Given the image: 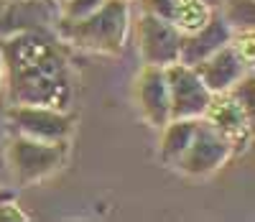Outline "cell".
Listing matches in <instances>:
<instances>
[{
	"instance_id": "1",
	"label": "cell",
	"mask_w": 255,
	"mask_h": 222,
	"mask_svg": "<svg viewBox=\"0 0 255 222\" xmlns=\"http://www.w3.org/2000/svg\"><path fill=\"white\" fill-rule=\"evenodd\" d=\"M0 59L10 105L69 110L77 79L61 43L46 28H26L3 36Z\"/></svg>"
},
{
	"instance_id": "2",
	"label": "cell",
	"mask_w": 255,
	"mask_h": 222,
	"mask_svg": "<svg viewBox=\"0 0 255 222\" xmlns=\"http://www.w3.org/2000/svg\"><path fill=\"white\" fill-rule=\"evenodd\" d=\"M59 41L74 49L120 56L128 31H130V3L128 0H105V3L79 20H54Z\"/></svg>"
},
{
	"instance_id": "3",
	"label": "cell",
	"mask_w": 255,
	"mask_h": 222,
	"mask_svg": "<svg viewBox=\"0 0 255 222\" xmlns=\"http://www.w3.org/2000/svg\"><path fill=\"white\" fill-rule=\"evenodd\" d=\"M69 156V141H36L13 133L5 146V161L20 187H31L64 169Z\"/></svg>"
},
{
	"instance_id": "4",
	"label": "cell",
	"mask_w": 255,
	"mask_h": 222,
	"mask_svg": "<svg viewBox=\"0 0 255 222\" xmlns=\"http://www.w3.org/2000/svg\"><path fill=\"white\" fill-rule=\"evenodd\" d=\"M5 118L13 133L28 136L36 141H72L77 128V115L69 110H56L46 105H10Z\"/></svg>"
},
{
	"instance_id": "5",
	"label": "cell",
	"mask_w": 255,
	"mask_h": 222,
	"mask_svg": "<svg viewBox=\"0 0 255 222\" xmlns=\"http://www.w3.org/2000/svg\"><path fill=\"white\" fill-rule=\"evenodd\" d=\"M230 156H232L230 143L204 118H199L194 136H191L189 146L184 148V153L171 169L186 176H209L217 169H222L230 161Z\"/></svg>"
},
{
	"instance_id": "6",
	"label": "cell",
	"mask_w": 255,
	"mask_h": 222,
	"mask_svg": "<svg viewBox=\"0 0 255 222\" xmlns=\"http://www.w3.org/2000/svg\"><path fill=\"white\" fill-rule=\"evenodd\" d=\"M135 49L143 64L168 66V64L179 61L181 33L168 20L143 10L135 23Z\"/></svg>"
},
{
	"instance_id": "7",
	"label": "cell",
	"mask_w": 255,
	"mask_h": 222,
	"mask_svg": "<svg viewBox=\"0 0 255 222\" xmlns=\"http://www.w3.org/2000/svg\"><path fill=\"white\" fill-rule=\"evenodd\" d=\"M220 136L230 143L232 156L243 153L250 146L253 138V115L238 102V97L232 92H217L212 95L204 115H202Z\"/></svg>"
},
{
	"instance_id": "8",
	"label": "cell",
	"mask_w": 255,
	"mask_h": 222,
	"mask_svg": "<svg viewBox=\"0 0 255 222\" xmlns=\"http://www.w3.org/2000/svg\"><path fill=\"white\" fill-rule=\"evenodd\" d=\"M163 72H166L171 118H202L212 100V92L202 84L197 72L181 61L163 66Z\"/></svg>"
},
{
	"instance_id": "9",
	"label": "cell",
	"mask_w": 255,
	"mask_h": 222,
	"mask_svg": "<svg viewBox=\"0 0 255 222\" xmlns=\"http://www.w3.org/2000/svg\"><path fill=\"white\" fill-rule=\"evenodd\" d=\"M135 105L148 125L163 128L171 120V107H168V87L163 66H148L143 64V72L135 79Z\"/></svg>"
},
{
	"instance_id": "10",
	"label": "cell",
	"mask_w": 255,
	"mask_h": 222,
	"mask_svg": "<svg viewBox=\"0 0 255 222\" xmlns=\"http://www.w3.org/2000/svg\"><path fill=\"white\" fill-rule=\"evenodd\" d=\"M191 69L197 72V77L202 79V84L207 87L212 95L227 92L240 77H245L248 72H253V69H248V66L243 64V59L232 51L230 43H225V46L217 49L215 54L204 56L202 61L191 64Z\"/></svg>"
},
{
	"instance_id": "11",
	"label": "cell",
	"mask_w": 255,
	"mask_h": 222,
	"mask_svg": "<svg viewBox=\"0 0 255 222\" xmlns=\"http://www.w3.org/2000/svg\"><path fill=\"white\" fill-rule=\"evenodd\" d=\"M232 31L230 26L225 23V18L220 15V10L215 8L209 15V20L197 28V31H191V33H181V49H179V61L181 64H197L202 61L204 56L209 54H215L217 49H222L225 43L230 41Z\"/></svg>"
},
{
	"instance_id": "12",
	"label": "cell",
	"mask_w": 255,
	"mask_h": 222,
	"mask_svg": "<svg viewBox=\"0 0 255 222\" xmlns=\"http://www.w3.org/2000/svg\"><path fill=\"white\" fill-rule=\"evenodd\" d=\"M140 8L168 20L174 28H179V33H191L202 28L215 10L204 0H140Z\"/></svg>"
},
{
	"instance_id": "13",
	"label": "cell",
	"mask_w": 255,
	"mask_h": 222,
	"mask_svg": "<svg viewBox=\"0 0 255 222\" xmlns=\"http://www.w3.org/2000/svg\"><path fill=\"white\" fill-rule=\"evenodd\" d=\"M46 5V0H0V38L26 28H46L51 20Z\"/></svg>"
},
{
	"instance_id": "14",
	"label": "cell",
	"mask_w": 255,
	"mask_h": 222,
	"mask_svg": "<svg viewBox=\"0 0 255 222\" xmlns=\"http://www.w3.org/2000/svg\"><path fill=\"white\" fill-rule=\"evenodd\" d=\"M217 10L230 26V31L255 28V0H222Z\"/></svg>"
},
{
	"instance_id": "15",
	"label": "cell",
	"mask_w": 255,
	"mask_h": 222,
	"mask_svg": "<svg viewBox=\"0 0 255 222\" xmlns=\"http://www.w3.org/2000/svg\"><path fill=\"white\" fill-rule=\"evenodd\" d=\"M227 43L232 46V51L243 59V64L248 66V69H253V64H255V28H250V31H232Z\"/></svg>"
},
{
	"instance_id": "16",
	"label": "cell",
	"mask_w": 255,
	"mask_h": 222,
	"mask_svg": "<svg viewBox=\"0 0 255 222\" xmlns=\"http://www.w3.org/2000/svg\"><path fill=\"white\" fill-rule=\"evenodd\" d=\"M105 0H61L59 3V20H79L84 15L95 13Z\"/></svg>"
},
{
	"instance_id": "17",
	"label": "cell",
	"mask_w": 255,
	"mask_h": 222,
	"mask_svg": "<svg viewBox=\"0 0 255 222\" xmlns=\"http://www.w3.org/2000/svg\"><path fill=\"white\" fill-rule=\"evenodd\" d=\"M31 217L18 207V197L0 202V222H28Z\"/></svg>"
},
{
	"instance_id": "18",
	"label": "cell",
	"mask_w": 255,
	"mask_h": 222,
	"mask_svg": "<svg viewBox=\"0 0 255 222\" xmlns=\"http://www.w3.org/2000/svg\"><path fill=\"white\" fill-rule=\"evenodd\" d=\"M5 199H15V192H13V189H3V187H0V202H5Z\"/></svg>"
},
{
	"instance_id": "19",
	"label": "cell",
	"mask_w": 255,
	"mask_h": 222,
	"mask_svg": "<svg viewBox=\"0 0 255 222\" xmlns=\"http://www.w3.org/2000/svg\"><path fill=\"white\" fill-rule=\"evenodd\" d=\"M204 3H207V5H209V8H217V5H220V3H222V0H204Z\"/></svg>"
},
{
	"instance_id": "20",
	"label": "cell",
	"mask_w": 255,
	"mask_h": 222,
	"mask_svg": "<svg viewBox=\"0 0 255 222\" xmlns=\"http://www.w3.org/2000/svg\"><path fill=\"white\" fill-rule=\"evenodd\" d=\"M0 87H3V59H0Z\"/></svg>"
},
{
	"instance_id": "21",
	"label": "cell",
	"mask_w": 255,
	"mask_h": 222,
	"mask_svg": "<svg viewBox=\"0 0 255 222\" xmlns=\"http://www.w3.org/2000/svg\"><path fill=\"white\" fill-rule=\"evenodd\" d=\"M51 3H56V5H59V3H61V0H51Z\"/></svg>"
},
{
	"instance_id": "22",
	"label": "cell",
	"mask_w": 255,
	"mask_h": 222,
	"mask_svg": "<svg viewBox=\"0 0 255 222\" xmlns=\"http://www.w3.org/2000/svg\"><path fill=\"white\" fill-rule=\"evenodd\" d=\"M128 3H130V0H128Z\"/></svg>"
}]
</instances>
